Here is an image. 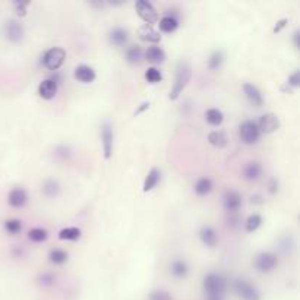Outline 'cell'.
<instances>
[{
  "mask_svg": "<svg viewBox=\"0 0 300 300\" xmlns=\"http://www.w3.org/2000/svg\"><path fill=\"white\" fill-rule=\"evenodd\" d=\"M192 78V68L186 60L179 62L177 68H176V76H174V84L170 90L169 100L174 101L177 100L180 94L185 91V88L188 87L189 81Z\"/></svg>",
  "mask_w": 300,
  "mask_h": 300,
  "instance_id": "6da1fadb",
  "label": "cell"
},
{
  "mask_svg": "<svg viewBox=\"0 0 300 300\" xmlns=\"http://www.w3.org/2000/svg\"><path fill=\"white\" fill-rule=\"evenodd\" d=\"M202 287L205 291L206 297H218L223 299L225 290H227V280L220 272H208L204 277Z\"/></svg>",
  "mask_w": 300,
  "mask_h": 300,
  "instance_id": "7a4b0ae2",
  "label": "cell"
},
{
  "mask_svg": "<svg viewBox=\"0 0 300 300\" xmlns=\"http://www.w3.org/2000/svg\"><path fill=\"white\" fill-rule=\"evenodd\" d=\"M66 60V50L62 47H52L43 55V65L46 69L57 72Z\"/></svg>",
  "mask_w": 300,
  "mask_h": 300,
  "instance_id": "3957f363",
  "label": "cell"
},
{
  "mask_svg": "<svg viewBox=\"0 0 300 300\" xmlns=\"http://www.w3.org/2000/svg\"><path fill=\"white\" fill-rule=\"evenodd\" d=\"M239 138L246 145H253L259 141L261 131L255 120H244L239 126Z\"/></svg>",
  "mask_w": 300,
  "mask_h": 300,
  "instance_id": "277c9868",
  "label": "cell"
},
{
  "mask_svg": "<svg viewBox=\"0 0 300 300\" xmlns=\"http://www.w3.org/2000/svg\"><path fill=\"white\" fill-rule=\"evenodd\" d=\"M233 290L240 300H261L258 288L244 278H237L233 281Z\"/></svg>",
  "mask_w": 300,
  "mask_h": 300,
  "instance_id": "5b68a950",
  "label": "cell"
},
{
  "mask_svg": "<svg viewBox=\"0 0 300 300\" xmlns=\"http://www.w3.org/2000/svg\"><path fill=\"white\" fill-rule=\"evenodd\" d=\"M135 11L138 14V17L142 19L147 25H154L158 22V12L155 11V8L152 6V3L147 2V0H138L135 3Z\"/></svg>",
  "mask_w": 300,
  "mask_h": 300,
  "instance_id": "8992f818",
  "label": "cell"
},
{
  "mask_svg": "<svg viewBox=\"0 0 300 300\" xmlns=\"http://www.w3.org/2000/svg\"><path fill=\"white\" fill-rule=\"evenodd\" d=\"M255 268L262 272V274H268L271 271H274L278 265V256L274 252H261L255 256L253 261Z\"/></svg>",
  "mask_w": 300,
  "mask_h": 300,
  "instance_id": "52a82bcc",
  "label": "cell"
},
{
  "mask_svg": "<svg viewBox=\"0 0 300 300\" xmlns=\"http://www.w3.org/2000/svg\"><path fill=\"white\" fill-rule=\"evenodd\" d=\"M3 33H5L6 40L11 41V43H19V41H22V38L25 36L24 25L19 22L18 19H8L5 22V27H3Z\"/></svg>",
  "mask_w": 300,
  "mask_h": 300,
  "instance_id": "ba28073f",
  "label": "cell"
},
{
  "mask_svg": "<svg viewBox=\"0 0 300 300\" xmlns=\"http://www.w3.org/2000/svg\"><path fill=\"white\" fill-rule=\"evenodd\" d=\"M101 145L104 158L109 160L113 155V148H114V131L110 122H104L101 125Z\"/></svg>",
  "mask_w": 300,
  "mask_h": 300,
  "instance_id": "9c48e42d",
  "label": "cell"
},
{
  "mask_svg": "<svg viewBox=\"0 0 300 300\" xmlns=\"http://www.w3.org/2000/svg\"><path fill=\"white\" fill-rule=\"evenodd\" d=\"M223 206L227 214L237 212L242 206V195L234 189H227L223 195Z\"/></svg>",
  "mask_w": 300,
  "mask_h": 300,
  "instance_id": "30bf717a",
  "label": "cell"
},
{
  "mask_svg": "<svg viewBox=\"0 0 300 300\" xmlns=\"http://www.w3.org/2000/svg\"><path fill=\"white\" fill-rule=\"evenodd\" d=\"M261 133H274L280 129V119L274 113H265L256 122Z\"/></svg>",
  "mask_w": 300,
  "mask_h": 300,
  "instance_id": "8fae6325",
  "label": "cell"
},
{
  "mask_svg": "<svg viewBox=\"0 0 300 300\" xmlns=\"http://www.w3.org/2000/svg\"><path fill=\"white\" fill-rule=\"evenodd\" d=\"M57 91H59V84H57L55 79H52V78L44 79L38 85V95L43 100H53L56 97Z\"/></svg>",
  "mask_w": 300,
  "mask_h": 300,
  "instance_id": "7c38bea8",
  "label": "cell"
},
{
  "mask_svg": "<svg viewBox=\"0 0 300 300\" xmlns=\"http://www.w3.org/2000/svg\"><path fill=\"white\" fill-rule=\"evenodd\" d=\"M8 204L12 208H24L28 204V193L24 188H14L8 195Z\"/></svg>",
  "mask_w": 300,
  "mask_h": 300,
  "instance_id": "4fadbf2b",
  "label": "cell"
},
{
  "mask_svg": "<svg viewBox=\"0 0 300 300\" xmlns=\"http://www.w3.org/2000/svg\"><path fill=\"white\" fill-rule=\"evenodd\" d=\"M74 78H75L76 81L82 82V84H91V82L95 81L97 75H95V71L91 66H88V65H78L75 68V71H74Z\"/></svg>",
  "mask_w": 300,
  "mask_h": 300,
  "instance_id": "5bb4252c",
  "label": "cell"
},
{
  "mask_svg": "<svg viewBox=\"0 0 300 300\" xmlns=\"http://www.w3.org/2000/svg\"><path fill=\"white\" fill-rule=\"evenodd\" d=\"M244 97L247 98V101L255 106V107H261L263 104L262 93L259 91V88L253 84H244L243 85Z\"/></svg>",
  "mask_w": 300,
  "mask_h": 300,
  "instance_id": "9a60e30c",
  "label": "cell"
},
{
  "mask_svg": "<svg viewBox=\"0 0 300 300\" xmlns=\"http://www.w3.org/2000/svg\"><path fill=\"white\" fill-rule=\"evenodd\" d=\"M262 174V166L259 161H249L246 163L242 171V176H243L244 180L247 182H255L261 177Z\"/></svg>",
  "mask_w": 300,
  "mask_h": 300,
  "instance_id": "2e32d148",
  "label": "cell"
},
{
  "mask_svg": "<svg viewBox=\"0 0 300 300\" xmlns=\"http://www.w3.org/2000/svg\"><path fill=\"white\" fill-rule=\"evenodd\" d=\"M199 239L206 247H215L218 243V234L211 225H202L199 230Z\"/></svg>",
  "mask_w": 300,
  "mask_h": 300,
  "instance_id": "e0dca14e",
  "label": "cell"
},
{
  "mask_svg": "<svg viewBox=\"0 0 300 300\" xmlns=\"http://www.w3.org/2000/svg\"><path fill=\"white\" fill-rule=\"evenodd\" d=\"M170 274L174 278H186L189 275V265L185 259H173L170 262Z\"/></svg>",
  "mask_w": 300,
  "mask_h": 300,
  "instance_id": "ac0fdd59",
  "label": "cell"
},
{
  "mask_svg": "<svg viewBox=\"0 0 300 300\" xmlns=\"http://www.w3.org/2000/svg\"><path fill=\"white\" fill-rule=\"evenodd\" d=\"M138 36L139 38L142 40V41H145V43H151V44H157V43H160L161 41V36H160V33L158 31H155L151 25H147V24H144L139 30H138Z\"/></svg>",
  "mask_w": 300,
  "mask_h": 300,
  "instance_id": "d6986e66",
  "label": "cell"
},
{
  "mask_svg": "<svg viewBox=\"0 0 300 300\" xmlns=\"http://www.w3.org/2000/svg\"><path fill=\"white\" fill-rule=\"evenodd\" d=\"M109 40L112 43L113 46L116 47H122L128 43L129 40V33L128 30L122 28V27H114L112 31L109 33Z\"/></svg>",
  "mask_w": 300,
  "mask_h": 300,
  "instance_id": "ffe728a7",
  "label": "cell"
},
{
  "mask_svg": "<svg viewBox=\"0 0 300 300\" xmlns=\"http://www.w3.org/2000/svg\"><path fill=\"white\" fill-rule=\"evenodd\" d=\"M158 27H160V31L164 33V34H173L177 27H179V18L176 15H166L161 19H158Z\"/></svg>",
  "mask_w": 300,
  "mask_h": 300,
  "instance_id": "44dd1931",
  "label": "cell"
},
{
  "mask_svg": "<svg viewBox=\"0 0 300 300\" xmlns=\"http://www.w3.org/2000/svg\"><path fill=\"white\" fill-rule=\"evenodd\" d=\"M144 56L152 65H160L166 60V52L158 46H151L144 52Z\"/></svg>",
  "mask_w": 300,
  "mask_h": 300,
  "instance_id": "7402d4cb",
  "label": "cell"
},
{
  "mask_svg": "<svg viewBox=\"0 0 300 300\" xmlns=\"http://www.w3.org/2000/svg\"><path fill=\"white\" fill-rule=\"evenodd\" d=\"M161 180V170L154 167L150 170V173L147 174L145 180H144V185H142V190L144 192H150L152 189L155 188Z\"/></svg>",
  "mask_w": 300,
  "mask_h": 300,
  "instance_id": "603a6c76",
  "label": "cell"
},
{
  "mask_svg": "<svg viewBox=\"0 0 300 300\" xmlns=\"http://www.w3.org/2000/svg\"><path fill=\"white\" fill-rule=\"evenodd\" d=\"M125 57H126V62L131 63V65H138L142 62L144 59V50L139 47V46H131L126 49L125 52Z\"/></svg>",
  "mask_w": 300,
  "mask_h": 300,
  "instance_id": "cb8c5ba5",
  "label": "cell"
},
{
  "mask_svg": "<svg viewBox=\"0 0 300 300\" xmlns=\"http://www.w3.org/2000/svg\"><path fill=\"white\" fill-rule=\"evenodd\" d=\"M208 142L215 148H224L228 142V138L223 131H212L208 135Z\"/></svg>",
  "mask_w": 300,
  "mask_h": 300,
  "instance_id": "d4e9b609",
  "label": "cell"
},
{
  "mask_svg": "<svg viewBox=\"0 0 300 300\" xmlns=\"http://www.w3.org/2000/svg\"><path fill=\"white\" fill-rule=\"evenodd\" d=\"M212 188H214V185H212V180L209 177H201V179L196 180L193 190L198 196H206L212 190Z\"/></svg>",
  "mask_w": 300,
  "mask_h": 300,
  "instance_id": "484cf974",
  "label": "cell"
},
{
  "mask_svg": "<svg viewBox=\"0 0 300 300\" xmlns=\"http://www.w3.org/2000/svg\"><path fill=\"white\" fill-rule=\"evenodd\" d=\"M82 231L79 227H65L59 231V239L60 240H71V242H75L81 237Z\"/></svg>",
  "mask_w": 300,
  "mask_h": 300,
  "instance_id": "4316f807",
  "label": "cell"
},
{
  "mask_svg": "<svg viewBox=\"0 0 300 300\" xmlns=\"http://www.w3.org/2000/svg\"><path fill=\"white\" fill-rule=\"evenodd\" d=\"M223 62H224V53H223V50H215V52L211 53V56L208 57L206 66H208L209 71H217V69L221 68Z\"/></svg>",
  "mask_w": 300,
  "mask_h": 300,
  "instance_id": "83f0119b",
  "label": "cell"
},
{
  "mask_svg": "<svg viewBox=\"0 0 300 300\" xmlns=\"http://www.w3.org/2000/svg\"><path fill=\"white\" fill-rule=\"evenodd\" d=\"M43 193L47 196V198H56L57 195L60 193V185L59 182L55 179H47L44 183H43Z\"/></svg>",
  "mask_w": 300,
  "mask_h": 300,
  "instance_id": "f1b7e54d",
  "label": "cell"
},
{
  "mask_svg": "<svg viewBox=\"0 0 300 300\" xmlns=\"http://www.w3.org/2000/svg\"><path fill=\"white\" fill-rule=\"evenodd\" d=\"M205 119L211 126H221V123L224 122V114L218 109H208L205 113Z\"/></svg>",
  "mask_w": 300,
  "mask_h": 300,
  "instance_id": "f546056e",
  "label": "cell"
},
{
  "mask_svg": "<svg viewBox=\"0 0 300 300\" xmlns=\"http://www.w3.org/2000/svg\"><path fill=\"white\" fill-rule=\"evenodd\" d=\"M49 237V233L46 228H41V227H34L28 231V239L34 243H43L46 242Z\"/></svg>",
  "mask_w": 300,
  "mask_h": 300,
  "instance_id": "4dcf8cb0",
  "label": "cell"
},
{
  "mask_svg": "<svg viewBox=\"0 0 300 300\" xmlns=\"http://www.w3.org/2000/svg\"><path fill=\"white\" fill-rule=\"evenodd\" d=\"M68 259H69V255L63 249H52L49 253V261L55 265H63L68 262Z\"/></svg>",
  "mask_w": 300,
  "mask_h": 300,
  "instance_id": "1f68e13d",
  "label": "cell"
},
{
  "mask_svg": "<svg viewBox=\"0 0 300 300\" xmlns=\"http://www.w3.org/2000/svg\"><path fill=\"white\" fill-rule=\"evenodd\" d=\"M262 225V217L259 214H252L246 218V223H244V228L247 233H253L256 231L259 227Z\"/></svg>",
  "mask_w": 300,
  "mask_h": 300,
  "instance_id": "d6a6232c",
  "label": "cell"
},
{
  "mask_svg": "<svg viewBox=\"0 0 300 300\" xmlns=\"http://www.w3.org/2000/svg\"><path fill=\"white\" fill-rule=\"evenodd\" d=\"M5 230L9 234H18L22 230V221L18 218H9L5 221Z\"/></svg>",
  "mask_w": 300,
  "mask_h": 300,
  "instance_id": "836d02e7",
  "label": "cell"
},
{
  "mask_svg": "<svg viewBox=\"0 0 300 300\" xmlns=\"http://www.w3.org/2000/svg\"><path fill=\"white\" fill-rule=\"evenodd\" d=\"M145 79H147V82H150V84H158V82H161L163 81V75H161V72L157 69V68H148L147 71H145Z\"/></svg>",
  "mask_w": 300,
  "mask_h": 300,
  "instance_id": "e575fe53",
  "label": "cell"
},
{
  "mask_svg": "<svg viewBox=\"0 0 300 300\" xmlns=\"http://www.w3.org/2000/svg\"><path fill=\"white\" fill-rule=\"evenodd\" d=\"M148 300H174V299H173V296L170 294L169 291H166V290H154V291H151L150 293Z\"/></svg>",
  "mask_w": 300,
  "mask_h": 300,
  "instance_id": "d590c367",
  "label": "cell"
},
{
  "mask_svg": "<svg viewBox=\"0 0 300 300\" xmlns=\"http://www.w3.org/2000/svg\"><path fill=\"white\" fill-rule=\"evenodd\" d=\"M38 281L41 285L44 287H49V285H53L56 282V275L53 272H43L38 278Z\"/></svg>",
  "mask_w": 300,
  "mask_h": 300,
  "instance_id": "8d00e7d4",
  "label": "cell"
},
{
  "mask_svg": "<svg viewBox=\"0 0 300 300\" xmlns=\"http://www.w3.org/2000/svg\"><path fill=\"white\" fill-rule=\"evenodd\" d=\"M55 155H56L57 158H60V160H69L71 155H72V151H71L69 147H66V145H59L56 150H55Z\"/></svg>",
  "mask_w": 300,
  "mask_h": 300,
  "instance_id": "74e56055",
  "label": "cell"
},
{
  "mask_svg": "<svg viewBox=\"0 0 300 300\" xmlns=\"http://www.w3.org/2000/svg\"><path fill=\"white\" fill-rule=\"evenodd\" d=\"M30 6V2H15L14 3V8H15V12L19 17H25L27 15V9Z\"/></svg>",
  "mask_w": 300,
  "mask_h": 300,
  "instance_id": "f35d334b",
  "label": "cell"
},
{
  "mask_svg": "<svg viewBox=\"0 0 300 300\" xmlns=\"http://www.w3.org/2000/svg\"><path fill=\"white\" fill-rule=\"evenodd\" d=\"M287 85L291 87V88H299L300 87V72L299 71H294L291 75L288 76L287 79Z\"/></svg>",
  "mask_w": 300,
  "mask_h": 300,
  "instance_id": "ab89813d",
  "label": "cell"
},
{
  "mask_svg": "<svg viewBox=\"0 0 300 300\" xmlns=\"http://www.w3.org/2000/svg\"><path fill=\"white\" fill-rule=\"evenodd\" d=\"M239 215H237V212H231V214H228V217H227V225L228 227H231V228H234V227H237L239 225Z\"/></svg>",
  "mask_w": 300,
  "mask_h": 300,
  "instance_id": "60d3db41",
  "label": "cell"
},
{
  "mask_svg": "<svg viewBox=\"0 0 300 300\" xmlns=\"http://www.w3.org/2000/svg\"><path fill=\"white\" fill-rule=\"evenodd\" d=\"M268 192H269L271 195H275V193L278 192V180H277L275 177H271V179L268 180Z\"/></svg>",
  "mask_w": 300,
  "mask_h": 300,
  "instance_id": "b9f144b4",
  "label": "cell"
},
{
  "mask_svg": "<svg viewBox=\"0 0 300 300\" xmlns=\"http://www.w3.org/2000/svg\"><path fill=\"white\" fill-rule=\"evenodd\" d=\"M293 246H294V242H293V237L291 236H288V237H285V240L281 242V246H280V249H282L285 253L287 252H290L291 249H293Z\"/></svg>",
  "mask_w": 300,
  "mask_h": 300,
  "instance_id": "7bdbcfd3",
  "label": "cell"
},
{
  "mask_svg": "<svg viewBox=\"0 0 300 300\" xmlns=\"http://www.w3.org/2000/svg\"><path fill=\"white\" fill-rule=\"evenodd\" d=\"M285 22H287V19L285 18L281 19V21H278V22H277V25L274 27V33H280V31H281V28H284Z\"/></svg>",
  "mask_w": 300,
  "mask_h": 300,
  "instance_id": "ee69618b",
  "label": "cell"
},
{
  "mask_svg": "<svg viewBox=\"0 0 300 300\" xmlns=\"http://www.w3.org/2000/svg\"><path fill=\"white\" fill-rule=\"evenodd\" d=\"M299 37H300V33H299V30H297V31H294V34H293V43H294V47H296L297 50H299V47H300Z\"/></svg>",
  "mask_w": 300,
  "mask_h": 300,
  "instance_id": "f6af8a7d",
  "label": "cell"
},
{
  "mask_svg": "<svg viewBox=\"0 0 300 300\" xmlns=\"http://www.w3.org/2000/svg\"><path fill=\"white\" fill-rule=\"evenodd\" d=\"M150 107V103H144V104H141V107L135 112V114H139V113H142L144 110H147Z\"/></svg>",
  "mask_w": 300,
  "mask_h": 300,
  "instance_id": "bcb514c9",
  "label": "cell"
},
{
  "mask_svg": "<svg viewBox=\"0 0 300 300\" xmlns=\"http://www.w3.org/2000/svg\"><path fill=\"white\" fill-rule=\"evenodd\" d=\"M206 300H223V299H218V297H206Z\"/></svg>",
  "mask_w": 300,
  "mask_h": 300,
  "instance_id": "7dc6e473",
  "label": "cell"
}]
</instances>
